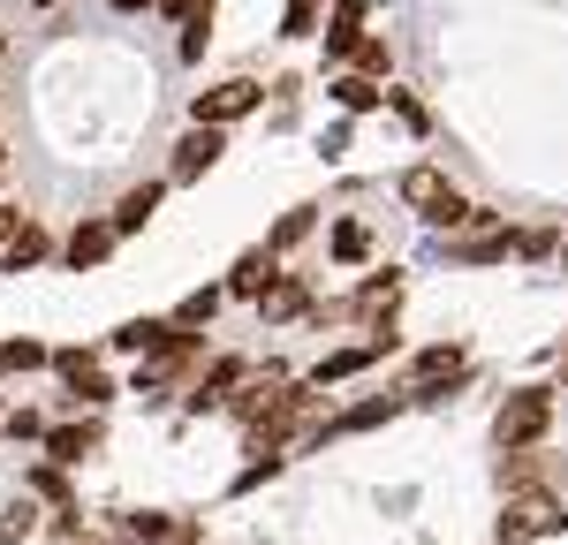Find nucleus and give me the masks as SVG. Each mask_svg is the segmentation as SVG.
<instances>
[{"mask_svg": "<svg viewBox=\"0 0 568 545\" xmlns=\"http://www.w3.org/2000/svg\"><path fill=\"white\" fill-rule=\"evenodd\" d=\"M349 61H356V76H372V84H387V69H394V53H387V39H372V31H364V45H356Z\"/></svg>", "mask_w": 568, "mask_h": 545, "instance_id": "nucleus-27", "label": "nucleus"}, {"mask_svg": "<svg viewBox=\"0 0 568 545\" xmlns=\"http://www.w3.org/2000/svg\"><path fill=\"white\" fill-rule=\"evenodd\" d=\"M546 424H554V387H516L493 417V440H500V454H516V448H538Z\"/></svg>", "mask_w": 568, "mask_h": 545, "instance_id": "nucleus-3", "label": "nucleus"}, {"mask_svg": "<svg viewBox=\"0 0 568 545\" xmlns=\"http://www.w3.org/2000/svg\"><path fill=\"white\" fill-rule=\"evenodd\" d=\"M243 379H251V363H243V357H220L213 371L190 387V402H182V409H190V417H205V409H220L227 394H235V387H243Z\"/></svg>", "mask_w": 568, "mask_h": 545, "instance_id": "nucleus-14", "label": "nucleus"}, {"mask_svg": "<svg viewBox=\"0 0 568 545\" xmlns=\"http://www.w3.org/2000/svg\"><path fill=\"white\" fill-rule=\"evenodd\" d=\"M318 8H326V0H288V39H311V31H318Z\"/></svg>", "mask_w": 568, "mask_h": 545, "instance_id": "nucleus-29", "label": "nucleus"}, {"mask_svg": "<svg viewBox=\"0 0 568 545\" xmlns=\"http://www.w3.org/2000/svg\"><path fill=\"white\" fill-rule=\"evenodd\" d=\"M77 545H130V538H122V531H106V538H77Z\"/></svg>", "mask_w": 568, "mask_h": 545, "instance_id": "nucleus-36", "label": "nucleus"}, {"mask_svg": "<svg viewBox=\"0 0 568 545\" xmlns=\"http://www.w3.org/2000/svg\"><path fill=\"white\" fill-rule=\"evenodd\" d=\"M220 152H227V130H197V122H190V136L175 144V160H168V182H197V175H213Z\"/></svg>", "mask_w": 568, "mask_h": 545, "instance_id": "nucleus-9", "label": "nucleus"}, {"mask_svg": "<svg viewBox=\"0 0 568 545\" xmlns=\"http://www.w3.org/2000/svg\"><path fill=\"white\" fill-rule=\"evenodd\" d=\"M23 220H31V213H16V205H0V250H8V235H16Z\"/></svg>", "mask_w": 568, "mask_h": 545, "instance_id": "nucleus-35", "label": "nucleus"}, {"mask_svg": "<svg viewBox=\"0 0 568 545\" xmlns=\"http://www.w3.org/2000/svg\"><path fill=\"white\" fill-rule=\"evenodd\" d=\"M364 45V0H334V16H326V61H342Z\"/></svg>", "mask_w": 568, "mask_h": 545, "instance_id": "nucleus-17", "label": "nucleus"}, {"mask_svg": "<svg viewBox=\"0 0 568 545\" xmlns=\"http://www.w3.org/2000/svg\"><path fill=\"white\" fill-rule=\"evenodd\" d=\"M273 280H281V250L251 243V250L235 258V272H227V296H243V304H265V296H273Z\"/></svg>", "mask_w": 568, "mask_h": 545, "instance_id": "nucleus-10", "label": "nucleus"}, {"mask_svg": "<svg viewBox=\"0 0 568 545\" xmlns=\"http://www.w3.org/2000/svg\"><path fill=\"white\" fill-rule=\"evenodd\" d=\"M394 189H402V205H409L425 227H439V235H455V227L470 220V197H463V189L447 182V167H433V160L402 167V182H394Z\"/></svg>", "mask_w": 568, "mask_h": 545, "instance_id": "nucleus-2", "label": "nucleus"}, {"mask_svg": "<svg viewBox=\"0 0 568 545\" xmlns=\"http://www.w3.org/2000/svg\"><path fill=\"white\" fill-rule=\"evenodd\" d=\"M45 258H53V235H45L39 220H23L8 235V250H0V272H31V266H45Z\"/></svg>", "mask_w": 568, "mask_h": 545, "instance_id": "nucleus-16", "label": "nucleus"}, {"mask_svg": "<svg viewBox=\"0 0 568 545\" xmlns=\"http://www.w3.org/2000/svg\"><path fill=\"white\" fill-rule=\"evenodd\" d=\"M220 304H227V288H197V296H182V304H175V326H182V333H197V326H213Z\"/></svg>", "mask_w": 568, "mask_h": 545, "instance_id": "nucleus-25", "label": "nucleus"}, {"mask_svg": "<svg viewBox=\"0 0 568 545\" xmlns=\"http://www.w3.org/2000/svg\"><path fill=\"white\" fill-rule=\"evenodd\" d=\"M0 371H53V349H45L39 333H16V341H0Z\"/></svg>", "mask_w": 568, "mask_h": 545, "instance_id": "nucleus-22", "label": "nucleus"}, {"mask_svg": "<svg viewBox=\"0 0 568 545\" xmlns=\"http://www.w3.org/2000/svg\"><path fill=\"white\" fill-rule=\"evenodd\" d=\"M394 304H402V272H372L349 304H342V318H356V326H379V318H394Z\"/></svg>", "mask_w": 568, "mask_h": 545, "instance_id": "nucleus-13", "label": "nucleus"}, {"mask_svg": "<svg viewBox=\"0 0 568 545\" xmlns=\"http://www.w3.org/2000/svg\"><path fill=\"white\" fill-rule=\"evenodd\" d=\"M53 379L69 387V402H77V409L114 402V379H106V363L91 357V349H53Z\"/></svg>", "mask_w": 568, "mask_h": 545, "instance_id": "nucleus-7", "label": "nucleus"}, {"mask_svg": "<svg viewBox=\"0 0 568 545\" xmlns=\"http://www.w3.org/2000/svg\"><path fill=\"white\" fill-rule=\"evenodd\" d=\"M0 432H8V440H45L39 409H16V417H8V424H0Z\"/></svg>", "mask_w": 568, "mask_h": 545, "instance_id": "nucleus-31", "label": "nucleus"}, {"mask_svg": "<svg viewBox=\"0 0 568 545\" xmlns=\"http://www.w3.org/2000/svg\"><path fill=\"white\" fill-rule=\"evenodd\" d=\"M554 531H568V507L546 485L538 493H508V507H500V545H530V538H554Z\"/></svg>", "mask_w": 568, "mask_h": 545, "instance_id": "nucleus-5", "label": "nucleus"}, {"mask_svg": "<svg viewBox=\"0 0 568 545\" xmlns=\"http://www.w3.org/2000/svg\"><path fill=\"white\" fill-rule=\"evenodd\" d=\"M205 379V333H182L175 326V341L168 349H152V357L136 363V379H130V394H144V402H160V394H190Z\"/></svg>", "mask_w": 568, "mask_h": 545, "instance_id": "nucleus-1", "label": "nucleus"}, {"mask_svg": "<svg viewBox=\"0 0 568 545\" xmlns=\"http://www.w3.org/2000/svg\"><path fill=\"white\" fill-rule=\"evenodd\" d=\"M326 99H334V106H342V114H372V106H379V99H387V84H372V76H334V84H326Z\"/></svg>", "mask_w": 568, "mask_h": 545, "instance_id": "nucleus-21", "label": "nucleus"}, {"mask_svg": "<svg viewBox=\"0 0 568 545\" xmlns=\"http://www.w3.org/2000/svg\"><path fill=\"white\" fill-rule=\"evenodd\" d=\"M394 349H402V333H394V326H372V341H356V349H334V357L311 363V387L326 394V387H342V379H356V371H372V363L394 357Z\"/></svg>", "mask_w": 568, "mask_h": 545, "instance_id": "nucleus-6", "label": "nucleus"}, {"mask_svg": "<svg viewBox=\"0 0 568 545\" xmlns=\"http://www.w3.org/2000/svg\"><path fill=\"white\" fill-rule=\"evenodd\" d=\"M258 106H265L258 76H220V84H205L197 99H190V122H197V130H235V122L258 114Z\"/></svg>", "mask_w": 568, "mask_h": 545, "instance_id": "nucleus-4", "label": "nucleus"}, {"mask_svg": "<svg viewBox=\"0 0 568 545\" xmlns=\"http://www.w3.org/2000/svg\"><path fill=\"white\" fill-rule=\"evenodd\" d=\"M561 379H568V357H561Z\"/></svg>", "mask_w": 568, "mask_h": 545, "instance_id": "nucleus-38", "label": "nucleus"}, {"mask_svg": "<svg viewBox=\"0 0 568 545\" xmlns=\"http://www.w3.org/2000/svg\"><path fill=\"white\" fill-rule=\"evenodd\" d=\"M0 167H8V144H0Z\"/></svg>", "mask_w": 568, "mask_h": 545, "instance_id": "nucleus-37", "label": "nucleus"}, {"mask_svg": "<svg viewBox=\"0 0 568 545\" xmlns=\"http://www.w3.org/2000/svg\"><path fill=\"white\" fill-rule=\"evenodd\" d=\"M160 197H168V182H136V189H122V205H114V235H144L152 213H160Z\"/></svg>", "mask_w": 568, "mask_h": 545, "instance_id": "nucleus-15", "label": "nucleus"}, {"mask_svg": "<svg viewBox=\"0 0 568 545\" xmlns=\"http://www.w3.org/2000/svg\"><path fill=\"white\" fill-rule=\"evenodd\" d=\"M463 371H470V357H463L455 341H433L425 357L409 363V387H402V394H409V402H439V387H455Z\"/></svg>", "mask_w": 568, "mask_h": 545, "instance_id": "nucleus-8", "label": "nucleus"}, {"mask_svg": "<svg viewBox=\"0 0 568 545\" xmlns=\"http://www.w3.org/2000/svg\"><path fill=\"white\" fill-rule=\"evenodd\" d=\"M387 106H394V114H402V122H409V130H433V114H425V106H417L409 91H387Z\"/></svg>", "mask_w": 568, "mask_h": 545, "instance_id": "nucleus-30", "label": "nucleus"}, {"mask_svg": "<svg viewBox=\"0 0 568 545\" xmlns=\"http://www.w3.org/2000/svg\"><path fill=\"white\" fill-rule=\"evenodd\" d=\"M326 250H334V266H364V258H372V227H364V220H342L334 235H326Z\"/></svg>", "mask_w": 568, "mask_h": 545, "instance_id": "nucleus-23", "label": "nucleus"}, {"mask_svg": "<svg viewBox=\"0 0 568 545\" xmlns=\"http://www.w3.org/2000/svg\"><path fill=\"white\" fill-rule=\"evenodd\" d=\"M99 440H106L99 417H84V424H53V432H45V462H53V470H77V462L99 454Z\"/></svg>", "mask_w": 568, "mask_h": 545, "instance_id": "nucleus-12", "label": "nucleus"}, {"mask_svg": "<svg viewBox=\"0 0 568 545\" xmlns=\"http://www.w3.org/2000/svg\"><path fill=\"white\" fill-rule=\"evenodd\" d=\"M311 227H318V205H296V213H281V227H273V235H265V250H281V258H288V250H296V243H304Z\"/></svg>", "mask_w": 568, "mask_h": 545, "instance_id": "nucleus-24", "label": "nucleus"}, {"mask_svg": "<svg viewBox=\"0 0 568 545\" xmlns=\"http://www.w3.org/2000/svg\"><path fill=\"white\" fill-rule=\"evenodd\" d=\"M516 250H524V258H546V250H554V227H524Z\"/></svg>", "mask_w": 568, "mask_h": 545, "instance_id": "nucleus-32", "label": "nucleus"}, {"mask_svg": "<svg viewBox=\"0 0 568 545\" xmlns=\"http://www.w3.org/2000/svg\"><path fill=\"white\" fill-rule=\"evenodd\" d=\"M205 45H213V8H205V16H190V23H182V61H197V53H205Z\"/></svg>", "mask_w": 568, "mask_h": 545, "instance_id": "nucleus-28", "label": "nucleus"}, {"mask_svg": "<svg viewBox=\"0 0 568 545\" xmlns=\"http://www.w3.org/2000/svg\"><path fill=\"white\" fill-rule=\"evenodd\" d=\"M168 341H175V318H130V326H114V349L122 357H152Z\"/></svg>", "mask_w": 568, "mask_h": 545, "instance_id": "nucleus-18", "label": "nucleus"}, {"mask_svg": "<svg viewBox=\"0 0 568 545\" xmlns=\"http://www.w3.org/2000/svg\"><path fill=\"white\" fill-rule=\"evenodd\" d=\"M114 243H122L114 220H77V227H69V243H61V266H69V272L106 266V258H114Z\"/></svg>", "mask_w": 568, "mask_h": 545, "instance_id": "nucleus-11", "label": "nucleus"}, {"mask_svg": "<svg viewBox=\"0 0 568 545\" xmlns=\"http://www.w3.org/2000/svg\"><path fill=\"white\" fill-rule=\"evenodd\" d=\"M205 8H213V0H160V16H168V23H190V16H205Z\"/></svg>", "mask_w": 568, "mask_h": 545, "instance_id": "nucleus-33", "label": "nucleus"}, {"mask_svg": "<svg viewBox=\"0 0 568 545\" xmlns=\"http://www.w3.org/2000/svg\"><path fill=\"white\" fill-rule=\"evenodd\" d=\"M402 409H409V394H372V402L342 409V417H334V432H372V424H394Z\"/></svg>", "mask_w": 568, "mask_h": 545, "instance_id": "nucleus-20", "label": "nucleus"}, {"mask_svg": "<svg viewBox=\"0 0 568 545\" xmlns=\"http://www.w3.org/2000/svg\"><path fill=\"white\" fill-rule=\"evenodd\" d=\"M114 16H160V0H106Z\"/></svg>", "mask_w": 568, "mask_h": 545, "instance_id": "nucleus-34", "label": "nucleus"}, {"mask_svg": "<svg viewBox=\"0 0 568 545\" xmlns=\"http://www.w3.org/2000/svg\"><path fill=\"white\" fill-rule=\"evenodd\" d=\"M31 531H39V507H31V500H8V507H0V545H23Z\"/></svg>", "mask_w": 568, "mask_h": 545, "instance_id": "nucleus-26", "label": "nucleus"}, {"mask_svg": "<svg viewBox=\"0 0 568 545\" xmlns=\"http://www.w3.org/2000/svg\"><path fill=\"white\" fill-rule=\"evenodd\" d=\"M304 311H311V280H304V272H281L273 296L258 304V318H273V326H281V318H304Z\"/></svg>", "mask_w": 568, "mask_h": 545, "instance_id": "nucleus-19", "label": "nucleus"}]
</instances>
